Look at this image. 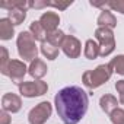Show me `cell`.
Masks as SVG:
<instances>
[{"label": "cell", "mask_w": 124, "mask_h": 124, "mask_svg": "<svg viewBox=\"0 0 124 124\" xmlns=\"http://www.w3.org/2000/svg\"><path fill=\"white\" fill-rule=\"evenodd\" d=\"M54 105L64 124H78L88 111V93L79 86H67L57 92Z\"/></svg>", "instance_id": "obj_1"}, {"label": "cell", "mask_w": 124, "mask_h": 124, "mask_svg": "<svg viewBox=\"0 0 124 124\" xmlns=\"http://www.w3.org/2000/svg\"><path fill=\"white\" fill-rule=\"evenodd\" d=\"M39 23L42 25V28L45 29V32L50 34V32H53V31L57 29V26L60 23V16L55 12H45V13L41 15Z\"/></svg>", "instance_id": "obj_10"}, {"label": "cell", "mask_w": 124, "mask_h": 124, "mask_svg": "<svg viewBox=\"0 0 124 124\" xmlns=\"http://www.w3.org/2000/svg\"><path fill=\"white\" fill-rule=\"evenodd\" d=\"M19 93L25 98H35L47 93L48 85L44 80H35V82H21L18 85Z\"/></svg>", "instance_id": "obj_6"}, {"label": "cell", "mask_w": 124, "mask_h": 124, "mask_svg": "<svg viewBox=\"0 0 124 124\" xmlns=\"http://www.w3.org/2000/svg\"><path fill=\"white\" fill-rule=\"evenodd\" d=\"M51 112H53L51 104L48 101H42L29 111L28 121L29 124H45L47 120L51 117Z\"/></svg>", "instance_id": "obj_5"}, {"label": "cell", "mask_w": 124, "mask_h": 124, "mask_svg": "<svg viewBox=\"0 0 124 124\" xmlns=\"http://www.w3.org/2000/svg\"><path fill=\"white\" fill-rule=\"evenodd\" d=\"M29 32L32 34V37L35 38V41H41L44 42L47 39V32L45 29L42 28V25L39 23V21H34L29 26Z\"/></svg>", "instance_id": "obj_16"}, {"label": "cell", "mask_w": 124, "mask_h": 124, "mask_svg": "<svg viewBox=\"0 0 124 124\" xmlns=\"http://www.w3.org/2000/svg\"><path fill=\"white\" fill-rule=\"evenodd\" d=\"M8 18L10 19V22L13 25H21L25 18H26V10H22V9H12L8 12Z\"/></svg>", "instance_id": "obj_19"}, {"label": "cell", "mask_w": 124, "mask_h": 124, "mask_svg": "<svg viewBox=\"0 0 124 124\" xmlns=\"http://www.w3.org/2000/svg\"><path fill=\"white\" fill-rule=\"evenodd\" d=\"M0 50H2V60H0V72H2V75L6 73V69L10 63L9 60V53H8V48L6 47H0Z\"/></svg>", "instance_id": "obj_21"}, {"label": "cell", "mask_w": 124, "mask_h": 124, "mask_svg": "<svg viewBox=\"0 0 124 124\" xmlns=\"http://www.w3.org/2000/svg\"><path fill=\"white\" fill-rule=\"evenodd\" d=\"M109 63L112 64L115 73L124 76V54H123V55H117L115 58H112V60L109 61Z\"/></svg>", "instance_id": "obj_20"}, {"label": "cell", "mask_w": 124, "mask_h": 124, "mask_svg": "<svg viewBox=\"0 0 124 124\" xmlns=\"http://www.w3.org/2000/svg\"><path fill=\"white\" fill-rule=\"evenodd\" d=\"M109 120L112 124H124V109L117 108L109 114Z\"/></svg>", "instance_id": "obj_22"}, {"label": "cell", "mask_w": 124, "mask_h": 124, "mask_svg": "<svg viewBox=\"0 0 124 124\" xmlns=\"http://www.w3.org/2000/svg\"><path fill=\"white\" fill-rule=\"evenodd\" d=\"M83 55L88 60H95L99 55V44H96V41H93V39H88L85 42Z\"/></svg>", "instance_id": "obj_15"}, {"label": "cell", "mask_w": 124, "mask_h": 124, "mask_svg": "<svg viewBox=\"0 0 124 124\" xmlns=\"http://www.w3.org/2000/svg\"><path fill=\"white\" fill-rule=\"evenodd\" d=\"M15 34V29H13V23L10 22L9 18H2L0 19V38L3 41H8V39H12Z\"/></svg>", "instance_id": "obj_14"}, {"label": "cell", "mask_w": 124, "mask_h": 124, "mask_svg": "<svg viewBox=\"0 0 124 124\" xmlns=\"http://www.w3.org/2000/svg\"><path fill=\"white\" fill-rule=\"evenodd\" d=\"M41 53H42V55L47 60H55L58 57V48L54 47V45H51L47 41L41 42Z\"/></svg>", "instance_id": "obj_18"}, {"label": "cell", "mask_w": 124, "mask_h": 124, "mask_svg": "<svg viewBox=\"0 0 124 124\" xmlns=\"http://www.w3.org/2000/svg\"><path fill=\"white\" fill-rule=\"evenodd\" d=\"M16 47H18V53H19L21 58H23L25 61H34L37 58L38 48L35 44V38L32 37V34L29 31H22L18 35Z\"/></svg>", "instance_id": "obj_3"}, {"label": "cell", "mask_w": 124, "mask_h": 124, "mask_svg": "<svg viewBox=\"0 0 124 124\" xmlns=\"http://www.w3.org/2000/svg\"><path fill=\"white\" fill-rule=\"evenodd\" d=\"M115 89H117V92L120 93V102L124 104V79L115 82Z\"/></svg>", "instance_id": "obj_24"}, {"label": "cell", "mask_w": 124, "mask_h": 124, "mask_svg": "<svg viewBox=\"0 0 124 124\" xmlns=\"http://www.w3.org/2000/svg\"><path fill=\"white\" fill-rule=\"evenodd\" d=\"M114 73V67L111 63L108 64H99L96 69L93 70H86L82 76V82L86 88L89 89H96L99 86H102L105 82L109 80V78Z\"/></svg>", "instance_id": "obj_2"}, {"label": "cell", "mask_w": 124, "mask_h": 124, "mask_svg": "<svg viewBox=\"0 0 124 124\" xmlns=\"http://www.w3.org/2000/svg\"><path fill=\"white\" fill-rule=\"evenodd\" d=\"M99 105H101V109L107 114H111L114 109L118 108V101L114 95H109V93H105L101 96L99 99Z\"/></svg>", "instance_id": "obj_13"}, {"label": "cell", "mask_w": 124, "mask_h": 124, "mask_svg": "<svg viewBox=\"0 0 124 124\" xmlns=\"http://www.w3.org/2000/svg\"><path fill=\"white\" fill-rule=\"evenodd\" d=\"M64 38H66V34H64L63 31H60V29H55V31H53V32L47 34V42H50L51 45H54V47H57V48L63 45Z\"/></svg>", "instance_id": "obj_17"}, {"label": "cell", "mask_w": 124, "mask_h": 124, "mask_svg": "<svg viewBox=\"0 0 124 124\" xmlns=\"http://www.w3.org/2000/svg\"><path fill=\"white\" fill-rule=\"evenodd\" d=\"M47 70H48L47 69V64L44 63L41 58H35L34 61H31V64L28 67V73L34 79H37V80H41L47 75Z\"/></svg>", "instance_id": "obj_11"}, {"label": "cell", "mask_w": 124, "mask_h": 124, "mask_svg": "<svg viewBox=\"0 0 124 124\" xmlns=\"http://www.w3.org/2000/svg\"><path fill=\"white\" fill-rule=\"evenodd\" d=\"M22 108V101L21 96H18L16 93H5L2 98V109L8 111V112H19Z\"/></svg>", "instance_id": "obj_9"}, {"label": "cell", "mask_w": 124, "mask_h": 124, "mask_svg": "<svg viewBox=\"0 0 124 124\" xmlns=\"http://www.w3.org/2000/svg\"><path fill=\"white\" fill-rule=\"evenodd\" d=\"M96 23L99 25V28H109V29H112V28L117 26V18L112 15V12L104 9L101 12V15L98 16Z\"/></svg>", "instance_id": "obj_12"}, {"label": "cell", "mask_w": 124, "mask_h": 124, "mask_svg": "<svg viewBox=\"0 0 124 124\" xmlns=\"http://www.w3.org/2000/svg\"><path fill=\"white\" fill-rule=\"evenodd\" d=\"M61 50H63V53L69 57V58H78L80 55V41L73 37V35H66L64 38V42L63 45H61Z\"/></svg>", "instance_id": "obj_8"}, {"label": "cell", "mask_w": 124, "mask_h": 124, "mask_svg": "<svg viewBox=\"0 0 124 124\" xmlns=\"http://www.w3.org/2000/svg\"><path fill=\"white\" fill-rule=\"evenodd\" d=\"M10 120L12 118H10L9 112L2 109V112H0V124H10Z\"/></svg>", "instance_id": "obj_25"}, {"label": "cell", "mask_w": 124, "mask_h": 124, "mask_svg": "<svg viewBox=\"0 0 124 124\" xmlns=\"http://www.w3.org/2000/svg\"><path fill=\"white\" fill-rule=\"evenodd\" d=\"M109 9L115 10V12H120L124 15V0H117V2H108L107 3Z\"/></svg>", "instance_id": "obj_23"}, {"label": "cell", "mask_w": 124, "mask_h": 124, "mask_svg": "<svg viewBox=\"0 0 124 124\" xmlns=\"http://www.w3.org/2000/svg\"><path fill=\"white\" fill-rule=\"evenodd\" d=\"M95 38L99 41V55L101 57H108L115 50V38H114L112 29L98 26L95 31Z\"/></svg>", "instance_id": "obj_4"}, {"label": "cell", "mask_w": 124, "mask_h": 124, "mask_svg": "<svg viewBox=\"0 0 124 124\" xmlns=\"http://www.w3.org/2000/svg\"><path fill=\"white\" fill-rule=\"evenodd\" d=\"M26 72H28V67L25 66L23 61H21V60H10V63H9L8 69H6L5 76H9L13 82H16L19 85L21 80L25 78Z\"/></svg>", "instance_id": "obj_7"}]
</instances>
